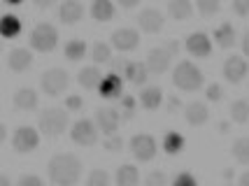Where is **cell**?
<instances>
[{
    "label": "cell",
    "instance_id": "6da1fadb",
    "mask_svg": "<svg viewBox=\"0 0 249 186\" xmlns=\"http://www.w3.org/2000/svg\"><path fill=\"white\" fill-rule=\"evenodd\" d=\"M52 184L56 186H75L82 177V161L75 153H56L47 165Z\"/></svg>",
    "mask_w": 249,
    "mask_h": 186
},
{
    "label": "cell",
    "instance_id": "7a4b0ae2",
    "mask_svg": "<svg viewBox=\"0 0 249 186\" xmlns=\"http://www.w3.org/2000/svg\"><path fill=\"white\" fill-rule=\"evenodd\" d=\"M205 82V75L203 70L191 63V61H179L177 68L173 70V84L182 91H198Z\"/></svg>",
    "mask_w": 249,
    "mask_h": 186
},
{
    "label": "cell",
    "instance_id": "3957f363",
    "mask_svg": "<svg viewBox=\"0 0 249 186\" xmlns=\"http://www.w3.org/2000/svg\"><path fill=\"white\" fill-rule=\"evenodd\" d=\"M37 126H40V133L44 137H58L68 128V112L58 110V107L44 110L40 114V119H37Z\"/></svg>",
    "mask_w": 249,
    "mask_h": 186
},
{
    "label": "cell",
    "instance_id": "277c9868",
    "mask_svg": "<svg viewBox=\"0 0 249 186\" xmlns=\"http://www.w3.org/2000/svg\"><path fill=\"white\" fill-rule=\"evenodd\" d=\"M56 44H58V31H56V26L52 23H37L35 28H33L31 33V47L35 51H40V54H49V51H54Z\"/></svg>",
    "mask_w": 249,
    "mask_h": 186
},
{
    "label": "cell",
    "instance_id": "5b68a950",
    "mask_svg": "<svg viewBox=\"0 0 249 186\" xmlns=\"http://www.w3.org/2000/svg\"><path fill=\"white\" fill-rule=\"evenodd\" d=\"M68 84H70V77H68V72L61 70V68H49V70L42 72V77H40V86H42V91L47 96H52V98L61 96L65 88H68Z\"/></svg>",
    "mask_w": 249,
    "mask_h": 186
},
{
    "label": "cell",
    "instance_id": "8992f818",
    "mask_svg": "<svg viewBox=\"0 0 249 186\" xmlns=\"http://www.w3.org/2000/svg\"><path fill=\"white\" fill-rule=\"evenodd\" d=\"M128 149H130V153H133V158H135V161L147 163V161H152L154 156H156L159 144H156V140H154L152 135L140 133V135H133V137H130Z\"/></svg>",
    "mask_w": 249,
    "mask_h": 186
},
{
    "label": "cell",
    "instance_id": "52a82bcc",
    "mask_svg": "<svg viewBox=\"0 0 249 186\" xmlns=\"http://www.w3.org/2000/svg\"><path fill=\"white\" fill-rule=\"evenodd\" d=\"M37 144H40V133L31 126H19L12 135V147L17 153H31L37 149Z\"/></svg>",
    "mask_w": 249,
    "mask_h": 186
},
{
    "label": "cell",
    "instance_id": "ba28073f",
    "mask_svg": "<svg viewBox=\"0 0 249 186\" xmlns=\"http://www.w3.org/2000/svg\"><path fill=\"white\" fill-rule=\"evenodd\" d=\"M98 128L93 121L89 119H79L72 123V131H70V137H72V142L79 144V147H93L98 142Z\"/></svg>",
    "mask_w": 249,
    "mask_h": 186
},
{
    "label": "cell",
    "instance_id": "9c48e42d",
    "mask_svg": "<svg viewBox=\"0 0 249 186\" xmlns=\"http://www.w3.org/2000/svg\"><path fill=\"white\" fill-rule=\"evenodd\" d=\"M221 72H224V79H226L228 84H240L249 75L247 58H242V56H228L226 61H224Z\"/></svg>",
    "mask_w": 249,
    "mask_h": 186
},
{
    "label": "cell",
    "instance_id": "30bf717a",
    "mask_svg": "<svg viewBox=\"0 0 249 186\" xmlns=\"http://www.w3.org/2000/svg\"><path fill=\"white\" fill-rule=\"evenodd\" d=\"M135 21H138V26H140L144 33H161L163 26H165V17H163L161 10H154V7H144V10H140V14L135 17Z\"/></svg>",
    "mask_w": 249,
    "mask_h": 186
},
{
    "label": "cell",
    "instance_id": "8fae6325",
    "mask_svg": "<svg viewBox=\"0 0 249 186\" xmlns=\"http://www.w3.org/2000/svg\"><path fill=\"white\" fill-rule=\"evenodd\" d=\"M121 123V114L114 107H98L96 110V128L103 131V135H114Z\"/></svg>",
    "mask_w": 249,
    "mask_h": 186
},
{
    "label": "cell",
    "instance_id": "7c38bea8",
    "mask_svg": "<svg viewBox=\"0 0 249 186\" xmlns=\"http://www.w3.org/2000/svg\"><path fill=\"white\" fill-rule=\"evenodd\" d=\"M170 61H173V54H170L165 47H154L152 51L147 54L144 66L149 70V75H163V72H168Z\"/></svg>",
    "mask_w": 249,
    "mask_h": 186
},
{
    "label": "cell",
    "instance_id": "4fadbf2b",
    "mask_svg": "<svg viewBox=\"0 0 249 186\" xmlns=\"http://www.w3.org/2000/svg\"><path fill=\"white\" fill-rule=\"evenodd\" d=\"M98 96L105 100H119L124 96V79H121V75L107 72L98 84Z\"/></svg>",
    "mask_w": 249,
    "mask_h": 186
},
{
    "label": "cell",
    "instance_id": "5bb4252c",
    "mask_svg": "<svg viewBox=\"0 0 249 186\" xmlns=\"http://www.w3.org/2000/svg\"><path fill=\"white\" fill-rule=\"evenodd\" d=\"M186 51L191 56H196V58H207V56L212 54V40H210V35L207 33H191L189 37H186Z\"/></svg>",
    "mask_w": 249,
    "mask_h": 186
},
{
    "label": "cell",
    "instance_id": "9a60e30c",
    "mask_svg": "<svg viewBox=\"0 0 249 186\" xmlns=\"http://www.w3.org/2000/svg\"><path fill=\"white\" fill-rule=\"evenodd\" d=\"M140 44V33L135 28H117L112 33V47L119 51H133Z\"/></svg>",
    "mask_w": 249,
    "mask_h": 186
},
{
    "label": "cell",
    "instance_id": "2e32d148",
    "mask_svg": "<svg viewBox=\"0 0 249 186\" xmlns=\"http://www.w3.org/2000/svg\"><path fill=\"white\" fill-rule=\"evenodd\" d=\"M37 102H40V98H37V91L31 86H21L17 88V93H14V107L21 112H33L37 110Z\"/></svg>",
    "mask_w": 249,
    "mask_h": 186
},
{
    "label": "cell",
    "instance_id": "e0dca14e",
    "mask_svg": "<svg viewBox=\"0 0 249 186\" xmlns=\"http://www.w3.org/2000/svg\"><path fill=\"white\" fill-rule=\"evenodd\" d=\"M121 75L128 79L130 84H135V86H144L147 84V79H149V70L144 63L140 61H126V68H124V72Z\"/></svg>",
    "mask_w": 249,
    "mask_h": 186
},
{
    "label": "cell",
    "instance_id": "ac0fdd59",
    "mask_svg": "<svg viewBox=\"0 0 249 186\" xmlns=\"http://www.w3.org/2000/svg\"><path fill=\"white\" fill-rule=\"evenodd\" d=\"M84 17V5L79 0H65L58 10V19L65 23V26H75L79 19Z\"/></svg>",
    "mask_w": 249,
    "mask_h": 186
},
{
    "label": "cell",
    "instance_id": "d6986e66",
    "mask_svg": "<svg viewBox=\"0 0 249 186\" xmlns=\"http://www.w3.org/2000/svg\"><path fill=\"white\" fill-rule=\"evenodd\" d=\"M31 66H33V54L28 49H23V47L12 49L10 56H7V68L14 70V72H26Z\"/></svg>",
    "mask_w": 249,
    "mask_h": 186
},
{
    "label": "cell",
    "instance_id": "ffe728a7",
    "mask_svg": "<svg viewBox=\"0 0 249 186\" xmlns=\"http://www.w3.org/2000/svg\"><path fill=\"white\" fill-rule=\"evenodd\" d=\"M184 119L189 126H203V123H207V119H210V110H207L205 102L194 100V102H189L184 107Z\"/></svg>",
    "mask_w": 249,
    "mask_h": 186
},
{
    "label": "cell",
    "instance_id": "44dd1931",
    "mask_svg": "<svg viewBox=\"0 0 249 186\" xmlns=\"http://www.w3.org/2000/svg\"><path fill=\"white\" fill-rule=\"evenodd\" d=\"M168 14L175 21H189L194 17V2L191 0H168Z\"/></svg>",
    "mask_w": 249,
    "mask_h": 186
},
{
    "label": "cell",
    "instance_id": "7402d4cb",
    "mask_svg": "<svg viewBox=\"0 0 249 186\" xmlns=\"http://www.w3.org/2000/svg\"><path fill=\"white\" fill-rule=\"evenodd\" d=\"M100 79H103V72H100L96 66H87V68H82V70L77 72L79 86L87 88V91H96L98 84H100Z\"/></svg>",
    "mask_w": 249,
    "mask_h": 186
},
{
    "label": "cell",
    "instance_id": "603a6c76",
    "mask_svg": "<svg viewBox=\"0 0 249 186\" xmlns=\"http://www.w3.org/2000/svg\"><path fill=\"white\" fill-rule=\"evenodd\" d=\"M214 42H217L221 49H231V47H235V42H238V33H235L233 23L224 21L221 26H217V31H214Z\"/></svg>",
    "mask_w": 249,
    "mask_h": 186
},
{
    "label": "cell",
    "instance_id": "cb8c5ba5",
    "mask_svg": "<svg viewBox=\"0 0 249 186\" xmlns=\"http://www.w3.org/2000/svg\"><path fill=\"white\" fill-rule=\"evenodd\" d=\"M184 144H186V140H184V135H182V133L168 131L165 135H163L161 147H163V152L168 153V156H177V153L184 152Z\"/></svg>",
    "mask_w": 249,
    "mask_h": 186
},
{
    "label": "cell",
    "instance_id": "d4e9b609",
    "mask_svg": "<svg viewBox=\"0 0 249 186\" xmlns=\"http://www.w3.org/2000/svg\"><path fill=\"white\" fill-rule=\"evenodd\" d=\"M114 182L117 186H138L140 182V172L133 163H124L117 168V175H114Z\"/></svg>",
    "mask_w": 249,
    "mask_h": 186
},
{
    "label": "cell",
    "instance_id": "484cf974",
    "mask_svg": "<svg viewBox=\"0 0 249 186\" xmlns=\"http://www.w3.org/2000/svg\"><path fill=\"white\" fill-rule=\"evenodd\" d=\"M21 19L14 17V14H2L0 17V37H7V40H14L21 33Z\"/></svg>",
    "mask_w": 249,
    "mask_h": 186
},
{
    "label": "cell",
    "instance_id": "4316f807",
    "mask_svg": "<svg viewBox=\"0 0 249 186\" xmlns=\"http://www.w3.org/2000/svg\"><path fill=\"white\" fill-rule=\"evenodd\" d=\"M91 17L98 23H107L114 19V5L112 0H93L91 2Z\"/></svg>",
    "mask_w": 249,
    "mask_h": 186
},
{
    "label": "cell",
    "instance_id": "83f0119b",
    "mask_svg": "<svg viewBox=\"0 0 249 186\" xmlns=\"http://www.w3.org/2000/svg\"><path fill=\"white\" fill-rule=\"evenodd\" d=\"M163 102V88L161 86H147L140 93V105L144 110H159Z\"/></svg>",
    "mask_w": 249,
    "mask_h": 186
},
{
    "label": "cell",
    "instance_id": "f1b7e54d",
    "mask_svg": "<svg viewBox=\"0 0 249 186\" xmlns=\"http://www.w3.org/2000/svg\"><path fill=\"white\" fill-rule=\"evenodd\" d=\"M89 47L84 40H70V42H65L63 47V54L68 61H72V63H77V61H82L84 56H87Z\"/></svg>",
    "mask_w": 249,
    "mask_h": 186
},
{
    "label": "cell",
    "instance_id": "f546056e",
    "mask_svg": "<svg viewBox=\"0 0 249 186\" xmlns=\"http://www.w3.org/2000/svg\"><path fill=\"white\" fill-rule=\"evenodd\" d=\"M231 121L240 123V126L249 123V100L240 98L235 102H231Z\"/></svg>",
    "mask_w": 249,
    "mask_h": 186
},
{
    "label": "cell",
    "instance_id": "4dcf8cb0",
    "mask_svg": "<svg viewBox=\"0 0 249 186\" xmlns=\"http://www.w3.org/2000/svg\"><path fill=\"white\" fill-rule=\"evenodd\" d=\"M231 153L233 158L242 165H249V137H238L233 147H231Z\"/></svg>",
    "mask_w": 249,
    "mask_h": 186
},
{
    "label": "cell",
    "instance_id": "1f68e13d",
    "mask_svg": "<svg viewBox=\"0 0 249 186\" xmlns=\"http://www.w3.org/2000/svg\"><path fill=\"white\" fill-rule=\"evenodd\" d=\"M91 58H93V63H109L112 61V44L96 42L91 47Z\"/></svg>",
    "mask_w": 249,
    "mask_h": 186
},
{
    "label": "cell",
    "instance_id": "d6a6232c",
    "mask_svg": "<svg viewBox=\"0 0 249 186\" xmlns=\"http://www.w3.org/2000/svg\"><path fill=\"white\" fill-rule=\"evenodd\" d=\"M196 7L203 17H214L221 10V0H196Z\"/></svg>",
    "mask_w": 249,
    "mask_h": 186
},
{
    "label": "cell",
    "instance_id": "836d02e7",
    "mask_svg": "<svg viewBox=\"0 0 249 186\" xmlns=\"http://www.w3.org/2000/svg\"><path fill=\"white\" fill-rule=\"evenodd\" d=\"M109 175L105 172V170H100V168H96V170H91L87 177V186H109Z\"/></svg>",
    "mask_w": 249,
    "mask_h": 186
},
{
    "label": "cell",
    "instance_id": "e575fe53",
    "mask_svg": "<svg viewBox=\"0 0 249 186\" xmlns=\"http://www.w3.org/2000/svg\"><path fill=\"white\" fill-rule=\"evenodd\" d=\"M144 186H168V175H165V172H161V170H154V172H149V175H147Z\"/></svg>",
    "mask_w": 249,
    "mask_h": 186
},
{
    "label": "cell",
    "instance_id": "d590c367",
    "mask_svg": "<svg viewBox=\"0 0 249 186\" xmlns=\"http://www.w3.org/2000/svg\"><path fill=\"white\" fill-rule=\"evenodd\" d=\"M103 147H105V149H107L109 153H119L121 149H124V140H121L119 135L114 133V135H107V137H105Z\"/></svg>",
    "mask_w": 249,
    "mask_h": 186
},
{
    "label": "cell",
    "instance_id": "8d00e7d4",
    "mask_svg": "<svg viewBox=\"0 0 249 186\" xmlns=\"http://www.w3.org/2000/svg\"><path fill=\"white\" fill-rule=\"evenodd\" d=\"M121 112H124V119H133V112H135V98L133 96H121Z\"/></svg>",
    "mask_w": 249,
    "mask_h": 186
},
{
    "label": "cell",
    "instance_id": "74e56055",
    "mask_svg": "<svg viewBox=\"0 0 249 186\" xmlns=\"http://www.w3.org/2000/svg\"><path fill=\"white\" fill-rule=\"evenodd\" d=\"M173 186H198V179L191 172H179V175H175Z\"/></svg>",
    "mask_w": 249,
    "mask_h": 186
},
{
    "label": "cell",
    "instance_id": "f35d334b",
    "mask_svg": "<svg viewBox=\"0 0 249 186\" xmlns=\"http://www.w3.org/2000/svg\"><path fill=\"white\" fill-rule=\"evenodd\" d=\"M205 98L210 100V102H219V100L224 98V88L219 86V84H210V86L205 88Z\"/></svg>",
    "mask_w": 249,
    "mask_h": 186
},
{
    "label": "cell",
    "instance_id": "ab89813d",
    "mask_svg": "<svg viewBox=\"0 0 249 186\" xmlns=\"http://www.w3.org/2000/svg\"><path fill=\"white\" fill-rule=\"evenodd\" d=\"M17 186H44V182L37 175H21Z\"/></svg>",
    "mask_w": 249,
    "mask_h": 186
},
{
    "label": "cell",
    "instance_id": "60d3db41",
    "mask_svg": "<svg viewBox=\"0 0 249 186\" xmlns=\"http://www.w3.org/2000/svg\"><path fill=\"white\" fill-rule=\"evenodd\" d=\"M231 7L238 17H249V0H233Z\"/></svg>",
    "mask_w": 249,
    "mask_h": 186
},
{
    "label": "cell",
    "instance_id": "b9f144b4",
    "mask_svg": "<svg viewBox=\"0 0 249 186\" xmlns=\"http://www.w3.org/2000/svg\"><path fill=\"white\" fill-rule=\"evenodd\" d=\"M82 105H84L82 96H68V98H65V110L77 112V110H82Z\"/></svg>",
    "mask_w": 249,
    "mask_h": 186
},
{
    "label": "cell",
    "instance_id": "7bdbcfd3",
    "mask_svg": "<svg viewBox=\"0 0 249 186\" xmlns=\"http://www.w3.org/2000/svg\"><path fill=\"white\" fill-rule=\"evenodd\" d=\"M109 63H112V72L119 75V72H124V68H126V58H112Z\"/></svg>",
    "mask_w": 249,
    "mask_h": 186
},
{
    "label": "cell",
    "instance_id": "ee69618b",
    "mask_svg": "<svg viewBox=\"0 0 249 186\" xmlns=\"http://www.w3.org/2000/svg\"><path fill=\"white\" fill-rule=\"evenodd\" d=\"M179 107H182V100L177 98V96H170L168 98V112H177Z\"/></svg>",
    "mask_w": 249,
    "mask_h": 186
},
{
    "label": "cell",
    "instance_id": "f6af8a7d",
    "mask_svg": "<svg viewBox=\"0 0 249 186\" xmlns=\"http://www.w3.org/2000/svg\"><path fill=\"white\" fill-rule=\"evenodd\" d=\"M163 47H165V49H168V51H170L173 56L179 54V42H177V40H168V42L163 44Z\"/></svg>",
    "mask_w": 249,
    "mask_h": 186
},
{
    "label": "cell",
    "instance_id": "bcb514c9",
    "mask_svg": "<svg viewBox=\"0 0 249 186\" xmlns=\"http://www.w3.org/2000/svg\"><path fill=\"white\" fill-rule=\"evenodd\" d=\"M33 2H35L37 10H49V7H54L56 5V0H33Z\"/></svg>",
    "mask_w": 249,
    "mask_h": 186
},
{
    "label": "cell",
    "instance_id": "7dc6e473",
    "mask_svg": "<svg viewBox=\"0 0 249 186\" xmlns=\"http://www.w3.org/2000/svg\"><path fill=\"white\" fill-rule=\"evenodd\" d=\"M117 2H119V7H124V10H133V7L140 5V0H117Z\"/></svg>",
    "mask_w": 249,
    "mask_h": 186
},
{
    "label": "cell",
    "instance_id": "c3c4849f",
    "mask_svg": "<svg viewBox=\"0 0 249 186\" xmlns=\"http://www.w3.org/2000/svg\"><path fill=\"white\" fill-rule=\"evenodd\" d=\"M242 54L249 58V31L245 33V37H242Z\"/></svg>",
    "mask_w": 249,
    "mask_h": 186
},
{
    "label": "cell",
    "instance_id": "681fc988",
    "mask_svg": "<svg viewBox=\"0 0 249 186\" xmlns=\"http://www.w3.org/2000/svg\"><path fill=\"white\" fill-rule=\"evenodd\" d=\"M238 186H249V170H247V172H242V175H240Z\"/></svg>",
    "mask_w": 249,
    "mask_h": 186
},
{
    "label": "cell",
    "instance_id": "f907efd6",
    "mask_svg": "<svg viewBox=\"0 0 249 186\" xmlns=\"http://www.w3.org/2000/svg\"><path fill=\"white\" fill-rule=\"evenodd\" d=\"M5 140H7V128H5V123L0 121V144L5 142Z\"/></svg>",
    "mask_w": 249,
    "mask_h": 186
},
{
    "label": "cell",
    "instance_id": "816d5d0a",
    "mask_svg": "<svg viewBox=\"0 0 249 186\" xmlns=\"http://www.w3.org/2000/svg\"><path fill=\"white\" fill-rule=\"evenodd\" d=\"M228 128H231V123H228V121H221V123H219V133H221V135H226Z\"/></svg>",
    "mask_w": 249,
    "mask_h": 186
},
{
    "label": "cell",
    "instance_id": "f5cc1de1",
    "mask_svg": "<svg viewBox=\"0 0 249 186\" xmlns=\"http://www.w3.org/2000/svg\"><path fill=\"white\" fill-rule=\"evenodd\" d=\"M0 186H12L10 177H7V175H0Z\"/></svg>",
    "mask_w": 249,
    "mask_h": 186
},
{
    "label": "cell",
    "instance_id": "db71d44e",
    "mask_svg": "<svg viewBox=\"0 0 249 186\" xmlns=\"http://www.w3.org/2000/svg\"><path fill=\"white\" fill-rule=\"evenodd\" d=\"M224 177H226V179H231V177H233V170H231V168H228V170H224Z\"/></svg>",
    "mask_w": 249,
    "mask_h": 186
},
{
    "label": "cell",
    "instance_id": "11a10c76",
    "mask_svg": "<svg viewBox=\"0 0 249 186\" xmlns=\"http://www.w3.org/2000/svg\"><path fill=\"white\" fill-rule=\"evenodd\" d=\"M5 2H7V5H21L23 0H5Z\"/></svg>",
    "mask_w": 249,
    "mask_h": 186
},
{
    "label": "cell",
    "instance_id": "9f6ffc18",
    "mask_svg": "<svg viewBox=\"0 0 249 186\" xmlns=\"http://www.w3.org/2000/svg\"><path fill=\"white\" fill-rule=\"evenodd\" d=\"M0 54H2V42H0Z\"/></svg>",
    "mask_w": 249,
    "mask_h": 186
},
{
    "label": "cell",
    "instance_id": "6f0895ef",
    "mask_svg": "<svg viewBox=\"0 0 249 186\" xmlns=\"http://www.w3.org/2000/svg\"><path fill=\"white\" fill-rule=\"evenodd\" d=\"M224 186H233V184H224Z\"/></svg>",
    "mask_w": 249,
    "mask_h": 186
}]
</instances>
